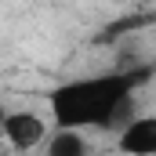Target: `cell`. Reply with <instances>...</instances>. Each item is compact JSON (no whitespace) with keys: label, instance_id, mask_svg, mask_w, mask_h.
Here are the masks:
<instances>
[{"label":"cell","instance_id":"3","mask_svg":"<svg viewBox=\"0 0 156 156\" xmlns=\"http://www.w3.org/2000/svg\"><path fill=\"white\" fill-rule=\"evenodd\" d=\"M116 149H120V156H156V113L131 116L120 127Z\"/></svg>","mask_w":156,"mask_h":156},{"label":"cell","instance_id":"2","mask_svg":"<svg viewBox=\"0 0 156 156\" xmlns=\"http://www.w3.org/2000/svg\"><path fill=\"white\" fill-rule=\"evenodd\" d=\"M0 131H4V138H7L18 153H29L33 145L47 142V123H44L37 113H29V109H15V113H7L4 123H0Z\"/></svg>","mask_w":156,"mask_h":156},{"label":"cell","instance_id":"5","mask_svg":"<svg viewBox=\"0 0 156 156\" xmlns=\"http://www.w3.org/2000/svg\"><path fill=\"white\" fill-rule=\"evenodd\" d=\"M4 116H7V109H4V105H0V123H4Z\"/></svg>","mask_w":156,"mask_h":156},{"label":"cell","instance_id":"1","mask_svg":"<svg viewBox=\"0 0 156 156\" xmlns=\"http://www.w3.org/2000/svg\"><path fill=\"white\" fill-rule=\"evenodd\" d=\"M149 80V69H134V73H94V76H80L58 83L47 102H51V116L58 127H73V131H109L123 127L134 116V91L138 83Z\"/></svg>","mask_w":156,"mask_h":156},{"label":"cell","instance_id":"4","mask_svg":"<svg viewBox=\"0 0 156 156\" xmlns=\"http://www.w3.org/2000/svg\"><path fill=\"white\" fill-rule=\"evenodd\" d=\"M47 156H87V142H83V131H73V127H58L47 145H44Z\"/></svg>","mask_w":156,"mask_h":156}]
</instances>
